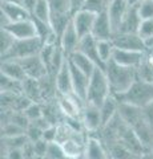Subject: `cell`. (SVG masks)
I'll return each instance as SVG.
<instances>
[{"label": "cell", "mask_w": 153, "mask_h": 159, "mask_svg": "<svg viewBox=\"0 0 153 159\" xmlns=\"http://www.w3.org/2000/svg\"><path fill=\"white\" fill-rule=\"evenodd\" d=\"M118 114L127 122L136 135L142 142V145L148 151L153 148V126L145 118L141 107L132 106L128 103L118 102Z\"/></svg>", "instance_id": "1"}, {"label": "cell", "mask_w": 153, "mask_h": 159, "mask_svg": "<svg viewBox=\"0 0 153 159\" xmlns=\"http://www.w3.org/2000/svg\"><path fill=\"white\" fill-rule=\"evenodd\" d=\"M105 74L109 82L112 96H120L131 89L137 80L136 68H128L116 64L113 60L107 62Z\"/></svg>", "instance_id": "2"}, {"label": "cell", "mask_w": 153, "mask_h": 159, "mask_svg": "<svg viewBox=\"0 0 153 159\" xmlns=\"http://www.w3.org/2000/svg\"><path fill=\"white\" fill-rule=\"evenodd\" d=\"M115 97L120 103H128L144 109L153 101V84L137 78L129 90Z\"/></svg>", "instance_id": "3"}, {"label": "cell", "mask_w": 153, "mask_h": 159, "mask_svg": "<svg viewBox=\"0 0 153 159\" xmlns=\"http://www.w3.org/2000/svg\"><path fill=\"white\" fill-rule=\"evenodd\" d=\"M111 88L108 82L105 70L101 68H96L93 74L89 78V86H88L87 103L100 107L104 101L111 96Z\"/></svg>", "instance_id": "4"}, {"label": "cell", "mask_w": 153, "mask_h": 159, "mask_svg": "<svg viewBox=\"0 0 153 159\" xmlns=\"http://www.w3.org/2000/svg\"><path fill=\"white\" fill-rule=\"evenodd\" d=\"M44 44L39 37L26 39V40H16L13 43L12 48L3 54L2 60H15V61H20V60L36 56L40 53Z\"/></svg>", "instance_id": "5"}, {"label": "cell", "mask_w": 153, "mask_h": 159, "mask_svg": "<svg viewBox=\"0 0 153 159\" xmlns=\"http://www.w3.org/2000/svg\"><path fill=\"white\" fill-rule=\"evenodd\" d=\"M112 43L115 48L122 49V51L144 52V53L149 52L146 41L139 36V33H117L112 37Z\"/></svg>", "instance_id": "6"}, {"label": "cell", "mask_w": 153, "mask_h": 159, "mask_svg": "<svg viewBox=\"0 0 153 159\" xmlns=\"http://www.w3.org/2000/svg\"><path fill=\"white\" fill-rule=\"evenodd\" d=\"M81 123H83L84 131L88 135H97L103 129L100 107L85 103L81 113Z\"/></svg>", "instance_id": "7"}, {"label": "cell", "mask_w": 153, "mask_h": 159, "mask_svg": "<svg viewBox=\"0 0 153 159\" xmlns=\"http://www.w3.org/2000/svg\"><path fill=\"white\" fill-rule=\"evenodd\" d=\"M0 12H2V28L7 27L8 24H11V23L24 21V20L31 19V13H29L22 4L2 3Z\"/></svg>", "instance_id": "8"}, {"label": "cell", "mask_w": 153, "mask_h": 159, "mask_svg": "<svg viewBox=\"0 0 153 159\" xmlns=\"http://www.w3.org/2000/svg\"><path fill=\"white\" fill-rule=\"evenodd\" d=\"M19 62L22 64L24 72L27 74V78H32V80L40 81V80H43L44 77H47L49 74L48 68L45 66V64L43 62V60L40 58L39 54L20 60Z\"/></svg>", "instance_id": "9"}, {"label": "cell", "mask_w": 153, "mask_h": 159, "mask_svg": "<svg viewBox=\"0 0 153 159\" xmlns=\"http://www.w3.org/2000/svg\"><path fill=\"white\" fill-rule=\"evenodd\" d=\"M96 16H97L96 13L89 12L87 9H83V11H79L75 15H72V23L75 25L80 39L92 34V29H93Z\"/></svg>", "instance_id": "10"}, {"label": "cell", "mask_w": 153, "mask_h": 159, "mask_svg": "<svg viewBox=\"0 0 153 159\" xmlns=\"http://www.w3.org/2000/svg\"><path fill=\"white\" fill-rule=\"evenodd\" d=\"M148 53L144 52H133V51H122V49L115 48L112 60L118 65L128 66V68H139L142 61L145 60Z\"/></svg>", "instance_id": "11"}, {"label": "cell", "mask_w": 153, "mask_h": 159, "mask_svg": "<svg viewBox=\"0 0 153 159\" xmlns=\"http://www.w3.org/2000/svg\"><path fill=\"white\" fill-rule=\"evenodd\" d=\"M69 61V58H68ZM71 66V74H72V85H73V94H76L79 98L87 102V94H88V86H89V78L85 73H83L80 69L76 68L69 61Z\"/></svg>", "instance_id": "12"}, {"label": "cell", "mask_w": 153, "mask_h": 159, "mask_svg": "<svg viewBox=\"0 0 153 159\" xmlns=\"http://www.w3.org/2000/svg\"><path fill=\"white\" fill-rule=\"evenodd\" d=\"M77 52L83 53L84 56H87L89 60H92L93 62L96 64V66L101 68L105 70V64L101 61L100 56H98V49H97V40L89 34V36H85L80 40V44H79Z\"/></svg>", "instance_id": "13"}, {"label": "cell", "mask_w": 153, "mask_h": 159, "mask_svg": "<svg viewBox=\"0 0 153 159\" xmlns=\"http://www.w3.org/2000/svg\"><path fill=\"white\" fill-rule=\"evenodd\" d=\"M56 90L57 96H71L73 94V85H72V74H71V66L69 61H67L63 65V68L59 70L55 77Z\"/></svg>", "instance_id": "14"}, {"label": "cell", "mask_w": 153, "mask_h": 159, "mask_svg": "<svg viewBox=\"0 0 153 159\" xmlns=\"http://www.w3.org/2000/svg\"><path fill=\"white\" fill-rule=\"evenodd\" d=\"M129 7L128 4V0H113V3L111 4V7L108 8V17H109L111 25L113 29V33H118L122 23V19H124L127 9Z\"/></svg>", "instance_id": "15"}, {"label": "cell", "mask_w": 153, "mask_h": 159, "mask_svg": "<svg viewBox=\"0 0 153 159\" xmlns=\"http://www.w3.org/2000/svg\"><path fill=\"white\" fill-rule=\"evenodd\" d=\"M2 29H6L9 32L16 40H26V39H32L37 37L36 36V29L33 25L32 20H24V21H17V23H11L7 27Z\"/></svg>", "instance_id": "16"}, {"label": "cell", "mask_w": 153, "mask_h": 159, "mask_svg": "<svg viewBox=\"0 0 153 159\" xmlns=\"http://www.w3.org/2000/svg\"><path fill=\"white\" fill-rule=\"evenodd\" d=\"M83 159H109L104 143L97 135H88Z\"/></svg>", "instance_id": "17"}, {"label": "cell", "mask_w": 153, "mask_h": 159, "mask_svg": "<svg viewBox=\"0 0 153 159\" xmlns=\"http://www.w3.org/2000/svg\"><path fill=\"white\" fill-rule=\"evenodd\" d=\"M92 36L95 37L97 41L98 40H112V37L115 36L107 12L98 13L96 16L95 24H93V29H92Z\"/></svg>", "instance_id": "18"}, {"label": "cell", "mask_w": 153, "mask_h": 159, "mask_svg": "<svg viewBox=\"0 0 153 159\" xmlns=\"http://www.w3.org/2000/svg\"><path fill=\"white\" fill-rule=\"evenodd\" d=\"M80 36L76 31L73 23L71 21L69 25L67 27L65 32L63 33V36L60 39V44L59 45L61 47V49L64 51V53L67 54V57H69L71 54H73L75 52H77V48H79V44H80Z\"/></svg>", "instance_id": "19"}, {"label": "cell", "mask_w": 153, "mask_h": 159, "mask_svg": "<svg viewBox=\"0 0 153 159\" xmlns=\"http://www.w3.org/2000/svg\"><path fill=\"white\" fill-rule=\"evenodd\" d=\"M141 23L142 20L139 15V11H137V6H129L124 19H122L118 33H139Z\"/></svg>", "instance_id": "20"}, {"label": "cell", "mask_w": 153, "mask_h": 159, "mask_svg": "<svg viewBox=\"0 0 153 159\" xmlns=\"http://www.w3.org/2000/svg\"><path fill=\"white\" fill-rule=\"evenodd\" d=\"M2 74L6 77H9L15 80V81H26L27 74L24 72V69L22 66V64L15 60H2Z\"/></svg>", "instance_id": "21"}, {"label": "cell", "mask_w": 153, "mask_h": 159, "mask_svg": "<svg viewBox=\"0 0 153 159\" xmlns=\"http://www.w3.org/2000/svg\"><path fill=\"white\" fill-rule=\"evenodd\" d=\"M105 148L111 159H141V157L136 155L135 152L131 151L127 146H124L118 141L108 143V145H105Z\"/></svg>", "instance_id": "22"}, {"label": "cell", "mask_w": 153, "mask_h": 159, "mask_svg": "<svg viewBox=\"0 0 153 159\" xmlns=\"http://www.w3.org/2000/svg\"><path fill=\"white\" fill-rule=\"evenodd\" d=\"M118 113V101L116 99L115 96L108 97L104 103L100 106V114H101V121H103V127L108 125L113 118L116 117V114Z\"/></svg>", "instance_id": "23"}, {"label": "cell", "mask_w": 153, "mask_h": 159, "mask_svg": "<svg viewBox=\"0 0 153 159\" xmlns=\"http://www.w3.org/2000/svg\"><path fill=\"white\" fill-rule=\"evenodd\" d=\"M68 58H69V61L73 64V65L80 69L83 73H85L88 77H91L93 74V72H95V69L98 68V66H96V64L93 62L92 60H89L87 56H84V54L80 52H75Z\"/></svg>", "instance_id": "24"}, {"label": "cell", "mask_w": 153, "mask_h": 159, "mask_svg": "<svg viewBox=\"0 0 153 159\" xmlns=\"http://www.w3.org/2000/svg\"><path fill=\"white\" fill-rule=\"evenodd\" d=\"M29 143V139L26 134L16 137H9L4 138L2 137V155L4 152H7L8 150H15V148H23L24 146Z\"/></svg>", "instance_id": "25"}, {"label": "cell", "mask_w": 153, "mask_h": 159, "mask_svg": "<svg viewBox=\"0 0 153 159\" xmlns=\"http://www.w3.org/2000/svg\"><path fill=\"white\" fill-rule=\"evenodd\" d=\"M97 49H98V56H100L101 61L107 65V62L112 60L113 52H115V45H113L112 40H98Z\"/></svg>", "instance_id": "26"}, {"label": "cell", "mask_w": 153, "mask_h": 159, "mask_svg": "<svg viewBox=\"0 0 153 159\" xmlns=\"http://www.w3.org/2000/svg\"><path fill=\"white\" fill-rule=\"evenodd\" d=\"M51 15H52V11H51V7H49L48 0H39L32 16L41 20V21L49 23L51 21Z\"/></svg>", "instance_id": "27"}, {"label": "cell", "mask_w": 153, "mask_h": 159, "mask_svg": "<svg viewBox=\"0 0 153 159\" xmlns=\"http://www.w3.org/2000/svg\"><path fill=\"white\" fill-rule=\"evenodd\" d=\"M139 36L146 41L148 49H151L153 47V19L142 20L140 29H139Z\"/></svg>", "instance_id": "28"}, {"label": "cell", "mask_w": 153, "mask_h": 159, "mask_svg": "<svg viewBox=\"0 0 153 159\" xmlns=\"http://www.w3.org/2000/svg\"><path fill=\"white\" fill-rule=\"evenodd\" d=\"M52 13L59 15H72L71 0H48Z\"/></svg>", "instance_id": "29"}, {"label": "cell", "mask_w": 153, "mask_h": 159, "mask_svg": "<svg viewBox=\"0 0 153 159\" xmlns=\"http://www.w3.org/2000/svg\"><path fill=\"white\" fill-rule=\"evenodd\" d=\"M112 3H113V0H88V3L84 9L98 15V13L107 12Z\"/></svg>", "instance_id": "30"}, {"label": "cell", "mask_w": 153, "mask_h": 159, "mask_svg": "<svg viewBox=\"0 0 153 159\" xmlns=\"http://www.w3.org/2000/svg\"><path fill=\"white\" fill-rule=\"evenodd\" d=\"M23 113L26 114L27 118L31 122H35L37 119L43 118V116H44V110H43V106H41L40 102H32Z\"/></svg>", "instance_id": "31"}, {"label": "cell", "mask_w": 153, "mask_h": 159, "mask_svg": "<svg viewBox=\"0 0 153 159\" xmlns=\"http://www.w3.org/2000/svg\"><path fill=\"white\" fill-rule=\"evenodd\" d=\"M16 41V39L9 32H7L6 29H2L0 31V54H6L9 49L12 48L13 43Z\"/></svg>", "instance_id": "32"}, {"label": "cell", "mask_w": 153, "mask_h": 159, "mask_svg": "<svg viewBox=\"0 0 153 159\" xmlns=\"http://www.w3.org/2000/svg\"><path fill=\"white\" fill-rule=\"evenodd\" d=\"M45 159H65L67 155L63 150V146L57 142H52L48 145L47 152H45Z\"/></svg>", "instance_id": "33"}, {"label": "cell", "mask_w": 153, "mask_h": 159, "mask_svg": "<svg viewBox=\"0 0 153 159\" xmlns=\"http://www.w3.org/2000/svg\"><path fill=\"white\" fill-rule=\"evenodd\" d=\"M137 11L141 20H152L153 19V0H142L137 4Z\"/></svg>", "instance_id": "34"}, {"label": "cell", "mask_w": 153, "mask_h": 159, "mask_svg": "<svg viewBox=\"0 0 153 159\" xmlns=\"http://www.w3.org/2000/svg\"><path fill=\"white\" fill-rule=\"evenodd\" d=\"M26 134V130L22 129L20 126L15 125L12 122H8L6 125H2V137L4 138H9V137H16V135H22Z\"/></svg>", "instance_id": "35"}, {"label": "cell", "mask_w": 153, "mask_h": 159, "mask_svg": "<svg viewBox=\"0 0 153 159\" xmlns=\"http://www.w3.org/2000/svg\"><path fill=\"white\" fill-rule=\"evenodd\" d=\"M43 133H44V130H41L40 127H37L35 123H31L26 130V135L28 137L29 142L35 143L37 141H40V139H43Z\"/></svg>", "instance_id": "36"}, {"label": "cell", "mask_w": 153, "mask_h": 159, "mask_svg": "<svg viewBox=\"0 0 153 159\" xmlns=\"http://www.w3.org/2000/svg\"><path fill=\"white\" fill-rule=\"evenodd\" d=\"M48 145L49 143L44 139H40L33 143V150H35V155L36 157H45V152H47V148H48Z\"/></svg>", "instance_id": "37"}, {"label": "cell", "mask_w": 153, "mask_h": 159, "mask_svg": "<svg viewBox=\"0 0 153 159\" xmlns=\"http://www.w3.org/2000/svg\"><path fill=\"white\" fill-rule=\"evenodd\" d=\"M57 138V126H49L48 129H45L43 133V139L47 141L48 143L56 142Z\"/></svg>", "instance_id": "38"}, {"label": "cell", "mask_w": 153, "mask_h": 159, "mask_svg": "<svg viewBox=\"0 0 153 159\" xmlns=\"http://www.w3.org/2000/svg\"><path fill=\"white\" fill-rule=\"evenodd\" d=\"M2 158L4 159H26L23 152V148H15V150H8L7 152H4Z\"/></svg>", "instance_id": "39"}, {"label": "cell", "mask_w": 153, "mask_h": 159, "mask_svg": "<svg viewBox=\"0 0 153 159\" xmlns=\"http://www.w3.org/2000/svg\"><path fill=\"white\" fill-rule=\"evenodd\" d=\"M88 0H71V8H72V15H75L79 11H83L85 8Z\"/></svg>", "instance_id": "40"}, {"label": "cell", "mask_w": 153, "mask_h": 159, "mask_svg": "<svg viewBox=\"0 0 153 159\" xmlns=\"http://www.w3.org/2000/svg\"><path fill=\"white\" fill-rule=\"evenodd\" d=\"M39 0H22V6L27 9V11L31 13V16H32V13L33 11H35V7H36V4H37Z\"/></svg>", "instance_id": "41"}, {"label": "cell", "mask_w": 153, "mask_h": 159, "mask_svg": "<svg viewBox=\"0 0 153 159\" xmlns=\"http://www.w3.org/2000/svg\"><path fill=\"white\" fill-rule=\"evenodd\" d=\"M142 111H144L145 118L148 119V121H149V123L153 126V101H152L148 106H145L144 109H142Z\"/></svg>", "instance_id": "42"}, {"label": "cell", "mask_w": 153, "mask_h": 159, "mask_svg": "<svg viewBox=\"0 0 153 159\" xmlns=\"http://www.w3.org/2000/svg\"><path fill=\"white\" fill-rule=\"evenodd\" d=\"M141 159H153V148L149 150V151H146L144 155L141 157Z\"/></svg>", "instance_id": "43"}, {"label": "cell", "mask_w": 153, "mask_h": 159, "mask_svg": "<svg viewBox=\"0 0 153 159\" xmlns=\"http://www.w3.org/2000/svg\"><path fill=\"white\" fill-rule=\"evenodd\" d=\"M142 0H128V4L129 6H137V4H140Z\"/></svg>", "instance_id": "44"}, {"label": "cell", "mask_w": 153, "mask_h": 159, "mask_svg": "<svg viewBox=\"0 0 153 159\" xmlns=\"http://www.w3.org/2000/svg\"><path fill=\"white\" fill-rule=\"evenodd\" d=\"M2 3H13V4H22V0H2Z\"/></svg>", "instance_id": "45"}, {"label": "cell", "mask_w": 153, "mask_h": 159, "mask_svg": "<svg viewBox=\"0 0 153 159\" xmlns=\"http://www.w3.org/2000/svg\"><path fill=\"white\" fill-rule=\"evenodd\" d=\"M148 53H149V56H151V57L153 58V47H152V48L149 49V52H148Z\"/></svg>", "instance_id": "46"}, {"label": "cell", "mask_w": 153, "mask_h": 159, "mask_svg": "<svg viewBox=\"0 0 153 159\" xmlns=\"http://www.w3.org/2000/svg\"><path fill=\"white\" fill-rule=\"evenodd\" d=\"M33 159H45V158H43V157H35Z\"/></svg>", "instance_id": "47"}, {"label": "cell", "mask_w": 153, "mask_h": 159, "mask_svg": "<svg viewBox=\"0 0 153 159\" xmlns=\"http://www.w3.org/2000/svg\"><path fill=\"white\" fill-rule=\"evenodd\" d=\"M65 159H72V158H65Z\"/></svg>", "instance_id": "48"}, {"label": "cell", "mask_w": 153, "mask_h": 159, "mask_svg": "<svg viewBox=\"0 0 153 159\" xmlns=\"http://www.w3.org/2000/svg\"><path fill=\"white\" fill-rule=\"evenodd\" d=\"M109 159H111V158H109Z\"/></svg>", "instance_id": "49"}]
</instances>
